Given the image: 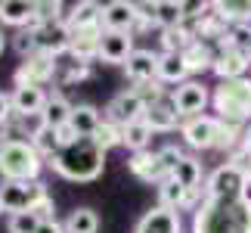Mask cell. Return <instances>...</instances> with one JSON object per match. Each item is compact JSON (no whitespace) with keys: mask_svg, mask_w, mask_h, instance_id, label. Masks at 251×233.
Wrapping results in <instances>:
<instances>
[{"mask_svg":"<svg viewBox=\"0 0 251 233\" xmlns=\"http://www.w3.org/2000/svg\"><path fill=\"white\" fill-rule=\"evenodd\" d=\"M192 233H251V196H205L192 215Z\"/></svg>","mask_w":251,"mask_h":233,"instance_id":"obj_1","label":"cell"},{"mask_svg":"<svg viewBox=\"0 0 251 233\" xmlns=\"http://www.w3.org/2000/svg\"><path fill=\"white\" fill-rule=\"evenodd\" d=\"M50 168L65 180L75 183H90L105 168V152L96 146L93 137H75L69 146H62L50 159Z\"/></svg>","mask_w":251,"mask_h":233,"instance_id":"obj_2","label":"cell"},{"mask_svg":"<svg viewBox=\"0 0 251 233\" xmlns=\"http://www.w3.org/2000/svg\"><path fill=\"white\" fill-rule=\"evenodd\" d=\"M44 159L28 140H6L0 149V177L3 180H41Z\"/></svg>","mask_w":251,"mask_h":233,"instance_id":"obj_3","label":"cell"},{"mask_svg":"<svg viewBox=\"0 0 251 233\" xmlns=\"http://www.w3.org/2000/svg\"><path fill=\"white\" fill-rule=\"evenodd\" d=\"M211 100H214V109L220 112V121L242 124L245 118H251V78L220 81Z\"/></svg>","mask_w":251,"mask_h":233,"instance_id":"obj_4","label":"cell"},{"mask_svg":"<svg viewBox=\"0 0 251 233\" xmlns=\"http://www.w3.org/2000/svg\"><path fill=\"white\" fill-rule=\"evenodd\" d=\"M183 159V152L177 146H165V149H158V152H149V149H143V152H133V159L127 162L130 165V171L137 174L140 180H146V183H158L161 180H168L174 168L180 165Z\"/></svg>","mask_w":251,"mask_h":233,"instance_id":"obj_5","label":"cell"},{"mask_svg":"<svg viewBox=\"0 0 251 233\" xmlns=\"http://www.w3.org/2000/svg\"><path fill=\"white\" fill-rule=\"evenodd\" d=\"M44 180H3L0 183V205L9 215H19V211H34V205L41 199H47Z\"/></svg>","mask_w":251,"mask_h":233,"instance_id":"obj_6","label":"cell"},{"mask_svg":"<svg viewBox=\"0 0 251 233\" xmlns=\"http://www.w3.org/2000/svg\"><path fill=\"white\" fill-rule=\"evenodd\" d=\"M53 75H56V56L37 50L16 69L13 81H16V87H44Z\"/></svg>","mask_w":251,"mask_h":233,"instance_id":"obj_7","label":"cell"},{"mask_svg":"<svg viewBox=\"0 0 251 233\" xmlns=\"http://www.w3.org/2000/svg\"><path fill=\"white\" fill-rule=\"evenodd\" d=\"M31 31H34V41H37V50L41 53H50V56L69 53L72 28H69L65 19H59V22H41V25H34Z\"/></svg>","mask_w":251,"mask_h":233,"instance_id":"obj_8","label":"cell"},{"mask_svg":"<svg viewBox=\"0 0 251 233\" xmlns=\"http://www.w3.org/2000/svg\"><path fill=\"white\" fill-rule=\"evenodd\" d=\"M217 128H220V118H211V115H196V118H186L183 121V140L186 146L192 149H214L217 146Z\"/></svg>","mask_w":251,"mask_h":233,"instance_id":"obj_9","label":"cell"},{"mask_svg":"<svg viewBox=\"0 0 251 233\" xmlns=\"http://www.w3.org/2000/svg\"><path fill=\"white\" fill-rule=\"evenodd\" d=\"M245 174L236 162H224L220 168L211 171V177L205 183V196H226V193H245Z\"/></svg>","mask_w":251,"mask_h":233,"instance_id":"obj_10","label":"cell"},{"mask_svg":"<svg viewBox=\"0 0 251 233\" xmlns=\"http://www.w3.org/2000/svg\"><path fill=\"white\" fill-rule=\"evenodd\" d=\"M208 87L201 81H183L177 90H174V109H177V115H183V118H196V115L205 112L208 106Z\"/></svg>","mask_w":251,"mask_h":233,"instance_id":"obj_11","label":"cell"},{"mask_svg":"<svg viewBox=\"0 0 251 233\" xmlns=\"http://www.w3.org/2000/svg\"><path fill=\"white\" fill-rule=\"evenodd\" d=\"M143 115H146V103H143L133 90H121L118 96H112L109 106H105V121L118 124V128H124V124H130V121H140Z\"/></svg>","mask_w":251,"mask_h":233,"instance_id":"obj_12","label":"cell"},{"mask_svg":"<svg viewBox=\"0 0 251 233\" xmlns=\"http://www.w3.org/2000/svg\"><path fill=\"white\" fill-rule=\"evenodd\" d=\"M102 25L96 28H72V47L69 53L78 59L81 65H90V59L100 56V41H102Z\"/></svg>","mask_w":251,"mask_h":233,"instance_id":"obj_13","label":"cell"},{"mask_svg":"<svg viewBox=\"0 0 251 233\" xmlns=\"http://www.w3.org/2000/svg\"><path fill=\"white\" fill-rule=\"evenodd\" d=\"M248 56L242 47H233V44H224V50L214 56V72L220 75V81H236V78H245L248 69Z\"/></svg>","mask_w":251,"mask_h":233,"instance_id":"obj_14","label":"cell"},{"mask_svg":"<svg viewBox=\"0 0 251 233\" xmlns=\"http://www.w3.org/2000/svg\"><path fill=\"white\" fill-rule=\"evenodd\" d=\"M124 72L133 84H149V81H158V53L152 50H133L124 62Z\"/></svg>","mask_w":251,"mask_h":233,"instance_id":"obj_15","label":"cell"},{"mask_svg":"<svg viewBox=\"0 0 251 233\" xmlns=\"http://www.w3.org/2000/svg\"><path fill=\"white\" fill-rule=\"evenodd\" d=\"M133 233H180V211L155 205L152 211H146V215L137 221Z\"/></svg>","mask_w":251,"mask_h":233,"instance_id":"obj_16","label":"cell"},{"mask_svg":"<svg viewBox=\"0 0 251 233\" xmlns=\"http://www.w3.org/2000/svg\"><path fill=\"white\" fill-rule=\"evenodd\" d=\"M133 53V37L124 31H102L100 41V59L112 62V65H124L127 56Z\"/></svg>","mask_w":251,"mask_h":233,"instance_id":"obj_17","label":"cell"},{"mask_svg":"<svg viewBox=\"0 0 251 233\" xmlns=\"http://www.w3.org/2000/svg\"><path fill=\"white\" fill-rule=\"evenodd\" d=\"M102 28L105 31H124L130 34L137 28V13H133V3H124V0H112V3L102 6Z\"/></svg>","mask_w":251,"mask_h":233,"instance_id":"obj_18","label":"cell"},{"mask_svg":"<svg viewBox=\"0 0 251 233\" xmlns=\"http://www.w3.org/2000/svg\"><path fill=\"white\" fill-rule=\"evenodd\" d=\"M13 112L16 115H22V118H31V115H41L44 112V106H47V90L44 87H16L13 90Z\"/></svg>","mask_w":251,"mask_h":233,"instance_id":"obj_19","label":"cell"},{"mask_svg":"<svg viewBox=\"0 0 251 233\" xmlns=\"http://www.w3.org/2000/svg\"><path fill=\"white\" fill-rule=\"evenodd\" d=\"M177 109H174V96H165V100H158V103H152L146 106V115H143V121L152 128V134L161 131V134H168L177 128Z\"/></svg>","mask_w":251,"mask_h":233,"instance_id":"obj_20","label":"cell"},{"mask_svg":"<svg viewBox=\"0 0 251 233\" xmlns=\"http://www.w3.org/2000/svg\"><path fill=\"white\" fill-rule=\"evenodd\" d=\"M72 109H75V106L65 100L62 93H53L50 100H47L44 112H41V124H44V128H50V131H59V128H65V124H69Z\"/></svg>","mask_w":251,"mask_h":233,"instance_id":"obj_21","label":"cell"},{"mask_svg":"<svg viewBox=\"0 0 251 233\" xmlns=\"http://www.w3.org/2000/svg\"><path fill=\"white\" fill-rule=\"evenodd\" d=\"M100 124H102V118H100V109H96V106L81 103V106H75V109H72L69 128L75 131V137H93Z\"/></svg>","mask_w":251,"mask_h":233,"instance_id":"obj_22","label":"cell"},{"mask_svg":"<svg viewBox=\"0 0 251 233\" xmlns=\"http://www.w3.org/2000/svg\"><path fill=\"white\" fill-rule=\"evenodd\" d=\"M0 22H3V25H16V28H22V25L31 28V22H34V3H28V0H0Z\"/></svg>","mask_w":251,"mask_h":233,"instance_id":"obj_23","label":"cell"},{"mask_svg":"<svg viewBox=\"0 0 251 233\" xmlns=\"http://www.w3.org/2000/svg\"><path fill=\"white\" fill-rule=\"evenodd\" d=\"M189 75L183 53H158V81L161 84H183V78Z\"/></svg>","mask_w":251,"mask_h":233,"instance_id":"obj_24","label":"cell"},{"mask_svg":"<svg viewBox=\"0 0 251 233\" xmlns=\"http://www.w3.org/2000/svg\"><path fill=\"white\" fill-rule=\"evenodd\" d=\"M183 62H186L189 72H205V69H214V53L208 50L205 41H192L183 47Z\"/></svg>","mask_w":251,"mask_h":233,"instance_id":"obj_25","label":"cell"},{"mask_svg":"<svg viewBox=\"0 0 251 233\" xmlns=\"http://www.w3.org/2000/svg\"><path fill=\"white\" fill-rule=\"evenodd\" d=\"M65 22H69V28H96V25H102V6L90 3V0L75 3L72 16L65 19Z\"/></svg>","mask_w":251,"mask_h":233,"instance_id":"obj_26","label":"cell"},{"mask_svg":"<svg viewBox=\"0 0 251 233\" xmlns=\"http://www.w3.org/2000/svg\"><path fill=\"white\" fill-rule=\"evenodd\" d=\"M149 140H152V128L146 121H130V124H124L121 128V146H127L133 152H143L149 146Z\"/></svg>","mask_w":251,"mask_h":233,"instance_id":"obj_27","label":"cell"},{"mask_svg":"<svg viewBox=\"0 0 251 233\" xmlns=\"http://www.w3.org/2000/svg\"><path fill=\"white\" fill-rule=\"evenodd\" d=\"M171 177L177 180L183 190H201V187H199V183H201V162L192 159V155H183Z\"/></svg>","mask_w":251,"mask_h":233,"instance_id":"obj_28","label":"cell"},{"mask_svg":"<svg viewBox=\"0 0 251 233\" xmlns=\"http://www.w3.org/2000/svg\"><path fill=\"white\" fill-rule=\"evenodd\" d=\"M62 227H65V233H100V215L93 208H75L62 221Z\"/></svg>","mask_w":251,"mask_h":233,"instance_id":"obj_29","label":"cell"},{"mask_svg":"<svg viewBox=\"0 0 251 233\" xmlns=\"http://www.w3.org/2000/svg\"><path fill=\"white\" fill-rule=\"evenodd\" d=\"M186 193L189 190H183L174 177H168V180L158 183V205L171 208V211H180V208H186Z\"/></svg>","mask_w":251,"mask_h":233,"instance_id":"obj_30","label":"cell"},{"mask_svg":"<svg viewBox=\"0 0 251 233\" xmlns=\"http://www.w3.org/2000/svg\"><path fill=\"white\" fill-rule=\"evenodd\" d=\"M31 146L41 152V159H53L56 152L62 149V143H59V137H56V131H50V128H44V124H37V128L31 131Z\"/></svg>","mask_w":251,"mask_h":233,"instance_id":"obj_31","label":"cell"},{"mask_svg":"<svg viewBox=\"0 0 251 233\" xmlns=\"http://www.w3.org/2000/svg\"><path fill=\"white\" fill-rule=\"evenodd\" d=\"M93 140H96V146H100L102 152H109L115 146H121V128H118V124H112V121H102L100 128H96Z\"/></svg>","mask_w":251,"mask_h":233,"instance_id":"obj_32","label":"cell"},{"mask_svg":"<svg viewBox=\"0 0 251 233\" xmlns=\"http://www.w3.org/2000/svg\"><path fill=\"white\" fill-rule=\"evenodd\" d=\"M242 137H245L242 124L220 121V128H217V146H214V149H233L236 143H242Z\"/></svg>","mask_w":251,"mask_h":233,"instance_id":"obj_33","label":"cell"},{"mask_svg":"<svg viewBox=\"0 0 251 233\" xmlns=\"http://www.w3.org/2000/svg\"><path fill=\"white\" fill-rule=\"evenodd\" d=\"M37 227H41V218L34 211H19V215H9L6 221L9 233H37Z\"/></svg>","mask_w":251,"mask_h":233,"instance_id":"obj_34","label":"cell"},{"mask_svg":"<svg viewBox=\"0 0 251 233\" xmlns=\"http://www.w3.org/2000/svg\"><path fill=\"white\" fill-rule=\"evenodd\" d=\"M183 3H158V16H155V25H165V31L168 28H180L183 22Z\"/></svg>","mask_w":251,"mask_h":233,"instance_id":"obj_35","label":"cell"},{"mask_svg":"<svg viewBox=\"0 0 251 233\" xmlns=\"http://www.w3.org/2000/svg\"><path fill=\"white\" fill-rule=\"evenodd\" d=\"M62 19V3L59 0H41V3H34V25H41V22H59Z\"/></svg>","mask_w":251,"mask_h":233,"instance_id":"obj_36","label":"cell"},{"mask_svg":"<svg viewBox=\"0 0 251 233\" xmlns=\"http://www.w3.org/2000/svg\"><path fill=\"white\" fill-rule=\"evenodd\" d=\"M13 47H16V53L22 56V59H28L31 53H37L34 31H31V28H28V31H19V34H16V41H13Z\"/></svg>","mask_w":251,"mask_h":233,"instance_id":"obj_37","label":"cell"},{"mask_svg":"<svg viewBox=\"0 0 251 233\" xmlns=\"http://www.w3.org/2000/svg\"><path fill=\"white\" fill-rule=\"evenodd\" d=\"M133 13H137V22H155L158 3H133Z\"/></svg>","mask_w":251,"mask_h":233,"instance_id":"obj_38","label":"cell"},{"mask_svg":"<svg viewBox=\"0 0 251 233\" xmlns=\"http://www.w3.org/2000/svg\"><path fill=\"white\" fill-rule=\"evenodd\" d=\"M229 162H236L239 168H242V174H245V183H251V152H245V149H239Z\"/></svg>","mask_w":251,"mask_h":233,"instance_id":"obj_39","label":"cell"},{"mask_svg":"<svg viewBox=\"0 0 251 233\" xmlns=\"http://www.w3.org/2000/svg\"><path fill=\"white\" fill-rule=\"evenodd\" d=\"M84 78H90V65H75V69L65 75V84H75V81H84Z\"/></svg>","mask_w":251,"mask_h":233,"instance_id":"obj_40","label":"cell"},{"mask_svg":"<svg viewBox=\"0 0 251 233\" xmlns=\"http://www.w3.org/2000/svg\"><path fill=\"white\" fill-rule=\"evenodd\" d=\"M9 115H13V100L6 93H0V128L9 121Z\"/></svg>","mask_w":251,"mask_h":233,"instance_id":"obj_41","label":"cell"},{"mask_svg":"<svg viewBox=\"0 0 251 233\" xmlns=\"http://www.w3.org/2000/svg\"><path fill=\"white\" fill-rule=\"evenodd\" d=\"M37 233H65V227H62L56 218H50V221H41V227H37Z\"/></svg>","mask_w":251,"mask_h":233,"instance_id":"obj_42","label":"cell"},{"mask_svg":"<svg viewBox=\"0 0 251 233\" xmlns=\"http://www.w3.org/2000/svg\"><path fill=\"white\" fill-rule=\"evenodd\" d=\"M242 149H245V152H251V128L245 131V137H242Z\"/></svg>","mask_w":251,"mask_h":233,"instance_id":"obj_43","label":"cell"},{"mask_svg":"<svg viewBox=\"0 0 251 233\" xmlns=\"http://www.w3.org/2000/svg\"><path fill=\"white\" fill-rule=\"evenodd\" d=\"M3 47H6V41H3V31H0V56H3Z\"/></svg>","mask_w":251,"mask_h":233,"instance_id":"obj_44","label":"cell"},{"mask_svg":"<svg viewBox=\"0 0 251 233\" xmlns=\"http://www.w3.org/2000/svg\"><path fill=\"white\" fill-rule=\"evenodd\" d=\"M245 56H248V62H251V44H248V47H245Z\"/></svg>","mask_w":251,"mask_h":233,"instance_id":"obj_45","label":"cell"},{"mask_svg":"<svg viewBox=\"0 0 251 233\" xmlns=\"http://www.w3.org/2000/svg\"><path fill=\"white\" fill-rule=\"evenodd\" d=\"M0 215H3V205H0Z\"/></svg>","mask_w":251,"mask_h":233,"instance_id":"obj_46","label":"cell"},{"mask_svg":"<svg viewBox=\"0 0 251 233\" xmlns=\"http://www.w3.org/2000/svg\"><path fill=\"white\" fill-rule=\"evenodd\" d=\"M0 149H3V140H0Z\"/></svg>","mask_w":251,"mask_h":233,"instance_id":"obj_47","label":"cell"}]
</instances>
